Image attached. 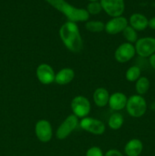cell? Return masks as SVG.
I'll use <instances>...</instances> for the list:
<instances>
[{
    "label": "cell",
    "instance_id": "4fadbf2b",
    "mask_svg": "<svg viewBox=\"0 0 155 156\" xmlns=\"http://www.w3.org/2000/svg\"><path fill=\"white\" fill-rule=\"evenodd\" d=\"M128 98L125 94L122 92H115L109 96V108L115 111H119L126 108Z\"/></svg>",
    "mask_w": 155,
    "mask_h": 156
},
{
    "label": "cell",
    "instance_id": "ac0fdd59",
    "mask_svg": "<svg viewBox=\"0 0 155 156\" xmlns=\"http://www.w3.org/2000/svg\"><path fill=\"white\" fill-rule=\"evenodd\" d=\"M124 123V117L120 113H114L109 117L108 120V126L111 129H119Z\"/></svg>",
    "mask_w": 155,
    "mask_h": 156
},
{
    "label": "cell",
    "instance_id": "9c48e42d",
    "mask_svg": "<svg viewBox=\"0 0 155 156\" xmlns=\"http://www.w3.org/2000/svg\"><path fill=\"white\" fill-rule=\"evenodd\" d=\"M135 48L133 44L130 43H123L120 44L115 50L114 57L115 60L120 63H125L129 62L135 56Z\"/></svg>",
    "mask_w": 155,
    "mask_h": 156
},
{
    "label": "cell",
    "instance_id": "ffe728a7",
    "mask_svg": "<svg viewBox=\"0 0 155 156\" xmlns=\"http://www.w3.org/2000/svg\"><path fill=\"white\" fill-rule=\"evenodd\" d=\"M85 28L90 32L100 33L105 30V24L100 21H89L85 24Z\"/></svg>",
    "mask_w": 155,
    "mask_h": 156
},
{
    "label": "cell",
    "instance_id": "7c38bea8",
    "mask_svg": "<svg viewBox=\"0 0 155 156\" xmlns=\"http://www.w3.org/2000/svg\"><path fill=\"white\" fill-rule=\"evenodd\" d=\"M127 26L128 21L125 17H115L105 24L104 30L109 34L114 35L122 32Z\"/></svg>",
    "mask_w": 155,
    "mask_h": 156
},
{
    "label": "cell",
    "instance_id": "ba28073f",
    "mask_svg": "<svg viewBox=\"0 0 155 156\" xmlns=\"http://www.w3.org/2000/svg\"><path fill=\"white\" fill-rule=\"evenodd\" d=\"M103 10L110 17L122 16L125 11L124 0H100Z\"/></svg>",
    "mask_w": 155,
    "mask_h": 156
},
{
    "label": "cell",
    "instance_id": "30bf717a",
    "mask_svg": "<svg viewBox=\"0 0 155 156\" xmlns=\"http://www.w3.org/2000/svg\"><path fill=\"white\" fill-rule=\"evenodd\" d=\"M35 134L42 143H48L53 137V128L46 120H40L35 125Z\"/></svg>",
    "mask_w": 155,
    "mask_h": 156
},
{
    "label": "cell",
    "instance_id": "5bb4252c",
    "mask_svg": "<svg viewBox=\"0 0 155 156\" xmlns=\"http://www.w3.org/2000/svg\"><path fill=\"white\" fill-rule=\"evenodd\" d=\"M148 21L144 15L140 13H135L129 18V24L136 31L144 30L148 27Z\"/></svg>",
    "mask_w": 155,
    "mask_h": 156
},
{
    "label": "cell",
    "instance_id": "cb8c5ba5",
    "mask_svg": "<svg viewBox=\"0 0 155 156\" xmlns=\"http://www.w3.org/2000/svg\"><path fill=\"white\" fill-rule=\"evenodd\" d=\"M86 156H104L101 149L97 146L90 148L86 152Z\"/></svg>",
    "mask_w": 155,
    "mask_h": 156
},
{
    "label": "cell",
    "instance_id": "603a6c76",
    "mask_svg": "<svg viewBox=\"0 0 155 156\" xmlns=\"http://www.w3.org/2000/svg\"><path fill=\"white\" fill-rule=\"evenodd\" d=\"M86 10L89 15H95L100 14L101 11L103 10V9H102L100 2H92L88 3Z\"/></svg>",
    "mask_w": 155,
    "mask_h": 156
},
{
    "label": "cell",
    "instance_id": "4316f807",
    "mask_svg": "<svg viewBox=\"0 0 155 156\" xmlns=\"http://www.w3.org/2000/svg\"><path fill=\"white\" fill-rule=\"evenodd\" d=\"M148 27L153 30H155V17L152 18L148 21Z\"/></svg>",
    "mask_w": 155,
    "mask_h": 156
},
{
    "label": "cell",
    "instance_id": "52a82bcc",
    "mask_svg": "<svg viewBox=\"0 0 155 156\" xmlns=\"http://www.w3.org/2000/svg\"><path fill=\"white\" fill-rule=\"evenodd\" d=\"M80 126L86 132L96 136L102 135L106 130V126L101 120L88 117L81 120Z\"/></svg>",
    "mask_w": 155,
    "mask_h": 156
},
{
    "label": "cell",
    "instance_id": "e0dca14e",
    "mask_svg": "<svg viewBox=\"0 0 155 156\" xmlns=\"http://www.w3.org/2000/svg\"><path fill=\"white\" fill-rule=\"evenodd\" d=\"M74 78V72L71 68H64L56 74L55 82L60 85H68Z\"/></svg>",
    "mask_w": 155,
    "mask_h": 156
},
{
    "label": "cell",
    "instance_id": "3957f363",
    "mask_svg": "<svg viewBox=\"0 0 155 156\" xmlns=\"http://www.w3.org/2000/svg\"><path fill=\"white\" fill-rule=\"evenodd\" d=\"M126 108L131 117L138 118L144 116L147 111V103L142 96L135 94L128 98Z\"/></svg>",
    "mask_w": 155,
    "mask_h": 156
},
{
    "label": "cell",
    "instance_id": "8992f818",
    "mask_svg": "<svg viewBox=\"0 0 155 156\" xmlns=\"http://www.w3.org/2000/svg\"><path fill=\"white\" fill-rule=\"evenodd\" d=\"M78 125V118L74 114L68 116L56 130V136L57 139L62 140L68 136Z\"/></svg>",
    "mask_w": 155,
    "mask_h": 156
},
{
    "label": "cell",
    "instance_id": "d4e9b609",
    "mask_svg": "<svg viewBox=\"0 0 155 156\" xmlns=\"http://www.w3.org/2000/svg\"><path fill=\"white\" fill-rule=\"evenodd\" d=\"M104 156H123L122 154L119 152V151L116 150V149H110L105 154Z\"/></svg>",
    "mask_w": 155,
    "mask_h": 156
},
{
    "label": "cell",
    "instance_id": "9a60e30c",
    "mask_svg": "<svg viewBox=\"0 0 155 156\" xmlns=\"http://www.w3.org/2000/svg\"><path fill=\"white\" fill-rule=\"evenodd\" d=\"M143 150L142 142L138 139L129 140L125 146L124 151L127 156H138Z\"/></svg>",
    "mask_w": 155,
    "mask_h": 156
},
{
    "label": "cell",
    "instance_id": "8fae6325",
    "mask_svg": "<svg viewBox=\"0 0 155 156\" xmlns=\"http://www.w3.org/2000/svg\"><path fill=\"white\" fill-rule=\"evenodd\" d=\"M36 75L37 79L43 85H50L55 82L56 74L53 69L46 63H42L36 68Z\"/></svg>",
    "mask_w": 155,
    "mask_h": 156
},
{
    "label": "cell",
    "instance_id": "44dd1931",
    "mask_svg": "<svg viewBox=\"0 0 155 156\" xmlns=\"http://www.w3.org/2000/svg\"><path fill=\"white\" fill-rule=\"evenodd\" d=\"M141 77V69L137 66H131L127 69L126 73V80L129 82H136Z\"/></svg>",
    "mask_w": 155,
    "mask_h": 156
},
{
    "label": "cell",
    "instance_id": "484cf974",
    "mask_svg": "<svg viewBox=\"0 0 155 156\" xmlns=\"http://www.w3.org/2000/svg\"><path fill=\"white\" fill-rule=\"evenodd\" d=\"M149 62H150V66H151L152 68L155 70V53L153 54L152 56H150V59H149Z\"/></svg>",
    "mask_w": 155,
    "mask_h": 156
},
{
    "label": "cell",
    "instance_id": "7a4b0ae2",
    "mask_svg": "<svg viewBox=\"0 0 155 156\" xmlns=\"http://www.w3.org/2000/svg\"><path fill=\"white\" fill-rule=\"evenodd\" d=\"M52 7L63 14L68 21L73 22H82L88 21L90 15L86 9H79L71 5L65 0H44Z\"/></svg>",
    "mask_w": 155,
    "mask_h": 156
},
{
    "label": "cell",
    "instance_id": "f1b7e54d",
    "mask_svg": "<svg viewBox=\"0 0 155 156\" xmlns=\"http://www.w3.org/2000/svg\"><path fill=\"white\" fill-rule=\"evenodd\" d=\"M90 2H98V0H88Z\"/></svg>",
    "mask_w": 155,
    "mask_h": 156
},
{
    "label": "cell",
    "instance_id": "7402d4cb",
    "mask_svg": "<svg viewBox=\"0 0 155 156\" xmlns=\"http://www.w3.org/2000/svg\"><path fill=\"white\" fill-rule=\"evenodd\" d=\"M123 37L125 39L128 41V43L133 44L138 41V34L137 31L134 28H132L131 26L128 25L122 31Z\"/></svg>",
    "mask_w": 155,
    "mask_h": 156
},
{
    "label": "cell",
    "instance_id": "2e32d148",
    "mask_svg": "<svg viewBox=\"0 0 155 156\" xmlns=\"http://www.w3.org/2000/svg\"><path fill=\"white\" fill-rule=\"evenodd\" d=\"M109 91L104 88H98L94 91L93 94V100L94 104L99 108H103L109 103Z\"/></svg>",
    "mask_w": 155,
    "mask_h": 156
},
{
    "label": "cell",
    "instance_id": "277c9868",
    "mask_svg": "<svg viewBox=\"0 0 155 156\" xmlns=\"http://www.w3.org/2000/svg\"><path fill=\"white\" fill-rule=\"evenodd\" d=\"M91 103L84 96L78 95L74 97L71 102V108L74 115L78 118L88 117L91 111Z\"/></svg>",
    "mask_w": 155,
    "mask_h": 156
},
{
    "label": "cell",
    "instance_id": "83f0119b",
    "mask_svg": "<svg viewBox=\"0 0 155 156\" xmlns=\"http://www.w3.org/2000/svg\"><path fill=\"white\" fill-rule=\"evenodd\" d=\"M150 108H151V110H153V111H155V101H153V103L151 104V105H150Z\"/></svg>",
    "mask_w": 155,
    "mask_h": 156
},
{
    "label": "cell",
    "instance_id": "d6986e66",
    "mask_svg": "<svg viewBox=\"0 0 155 156\" xmlns=\"http://www.w3.org/2000/svg\"><path fill=\"white\" fill-rule=\"evenodd\" d=\"M150 88V82L146 77H140L136 81L135 84V90L138 95H143L146 94Z\"/></svg>",
    "mask_w": 155,
    "mask_h": 156
},
{
    "label": "cell",
    "instance_id": "6da1fadb",
    "mask_svg": "<svg viewBox=\"0 0 155 156\" xmlns=\"http://www.w3.org/2000/svg\"><path fill=\"white\" fill-rule=\"evenodd\" d=\"M59 37L64 45L72 53H79L83 49V41L77 24L68 21L59 29Z\"/></svg>",
    "mask_w": 155,
    "mask_h": 156
},
{
    "label": "cell",
    "instance_id": "5b68a950",
    "mask_svg": "<svg viewBox=\"0 0 155 156\" xmlns=\"http://www.w3.org/2000/svg\"><path fill=\"white\" fill-rule=\"evenodd\" d=\"M135 52L143 58L150 57L155 53V38L146 37L138 39L135 42Z\"/></svg>",
    "mask_w": 155,
    "mask_h": 156
}]
</instances>
